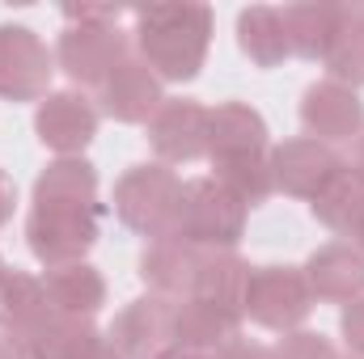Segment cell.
Masks as SVG:
<instances>
[{"mask_svg":"<svg viewBox=\"0 0 364 359\" xmlns=\"http://www.w3.org/2000/svg\"><path fill=\"white\" fill-rule=\"evenodd\" d=\"M136 17V55L161 81H195L208 47H212V9L182 0V4H144L132 9Z\"/></svg>","mask_w":364,"mask_h":359,"instance_id":"obj_1","label":"cell"},{"mask_svg":"<svg viewBox=\"0 0 364 359\" xmlns=\"http://www.w3.org/2000/svg\"><path fill=\"white\" fill-rule=\"evenodd\" d=\"M119 4H68L64 34L55 43V64L73 89H102V81L132 55L127 30L119 26Z\"/></svg>","mask_w":364,"mask_h":359,"instance_id":"obj_2","label":"cell"},{"mask_svg":"<svg viewBox=\"0 0 364 359\" xmlns=\"http://www.w3.org/2000/svg\"><path fill=\"white\" fill-rule=\"evenodd\" d=\"M246 220H250V211L208 174V178L182 182L170 233H178L182 241L199 245L203 254H233L237 241L246 237Z\"/></svg>","mask_w":364,"mask_h":359,"instance_id":"obj_3","label":"cell"},{"mask_svg":"<svg viewBox=\"0 0 364 359\" xmlns=\"http://www.w3.org/2000/svg\"><path fill=\"white\" fill-rule=\"evenodd\" d=\"M102 203H34L26 220V245L47 270L85 263L97 245V224H102Z\"/></svg>","mask_w":364,"mask_h":359,"instance_id":"obj_4","label":"cell"},{"mask_svg":"<svg viewBox=\"0 0 364 359\" xmlns=\"http://www.w3.org/2000/svg\"><path fill=\"white\" fill-rule=\"evenodd\" d=\"M178 194H182V178L170 165H161V161H140V165H132L123 178L114 182V216H119L132 233H140V237L149 241V237L170 233Z\"/></svg>","mask_w":364,"mask_h":359,"instance_id":"obj_5","label":"cell"},{"mask_svg":"<svg viewBox=\"0 0 364 359\" xmlns=\"http://www.w3.org/2000/svg\"><path fill=\"white\" fill-rule=\"evenodd\" d=\"M242 313L272 330V334H292L309 321L314 313V292L305 283L301 267H284V263H267V267L250 270V283H246V300H242Z\"/></svg>","mask_w":364,"mask_h":359,"instance_id":"obj_6","label":"cell"},{"mask_svg":"<svg viewBox=\"0 0 364 359\" xmlns=\"http://www.w3.org/2000/svg\"><path fill=\"white\" fill-rule=\"evenodd\" d=\"M55 55L47 43L21 26V21H0V97L4 101H43L51 89Z\"/></svg>","mask_w":364,"mask_h":359,"instance_id":"obj_7","label":"cell"},{"mask_svg":"<svg viewBox=\"0 0 364 359\" xmlns=\"http://www.w3.org/2000/svg\"><path fill=\"white\" fill-rule=\"evenodd\" d=\"M97 123H102V110L93 97H85V89L47 93L34 110V136L55 157H81L97 136Z\"/></svg>","mask_w":364,"mask_h":359,"instance_id":"obj_8","label":"cell"},{"mask_svg":"<svg viewBox=\"0 0 364 359\" xmlns=\"http://www.w3.org/2000/svg\"><path fill=\"white\" fill-rule=\"evenodd\" d=\"M144 127H149V148L170 170L208 157V106L195 97H166Z\"/></svg>","mask_w":364,"mask_h":359,"instance_id":"obj_9","label":"cell"},{"mask_svg":"<svg viewBox=\"0 0 364 359\" xmlns=\"http://www.w3.org/2000/svg\"><path fill=\"white\" fill-rule=\"evenodd\" d=\"M170 338H174V300L153 292L127 300L106 330V343L123 359H153L170 347Z\"/></svg>","mask_w":364,"mask_h":359,"instance_id":"obj_10","label":"cell"},{"mask_svg":"<svg viewBox=\"0 0 364 359\" xmlns=\"http://www.w3.org/2000/svg\"><path fill=\"white\" fill-rule=\"evenodd\" d=\"M301 123L305 136L318 144H352L364 131V101L356 89L339 81H314L301 93Z\"/></svg>","mask_w":364,"mask_h":359,"instance_id":"obj_11","label":"cell"},{"mask_svg":"<svg viewBox=\"0 0 364 359\" xmlns=\"http://www.w3.org/2000/svg\"><path fill=\"white\" fill-rule=\"evenodd\" d=\"M208 263V254L191 241H182L178 233H161V237H149L144 250H140V263L136 275L140 283L153 292V296H166V300H182L195 292V279Z\"/></svg>","mask_w":364,"mask_h":359,"instance_id":"obj_12","label":"cell"},{"mask_svg":"<svg viewBox=\"0 0 364 359\" xmlns=\"http://www.w3.org/2000/svg\"><path fill=\"white\" fill-rule=\"evenodd\" d=\"M343 170V157L331 148V144H318L309 136H296V140H284L272 148V178L275 190L288 194V199H318V190Z\"/></svg>","mask_w":364,"mask_h":359,"instance_id":"obj_13","label":"cell"},{"mask_svg":"<svg viewBox=\"0 0 364 359\" xmlns=\"http://www.w3.org/2000/svg\"><path fill=\"white\" fill-rule=\"evenodd\" d=\"M166 101V81L132 51L97 89V110L114 123H149Z\"/></svg>","mask_w":364,"mask_h":359,"instance_id":"obj_14","label":"cell"},{"mask_svg":"<svg viewBox=\"0 0 364 359\" xmlns=\"http://www.w3.org/2000/svg\"><path fill=\"white\" fill-rule=\"evenodd\" d=\"M301 275L314 292V304H352L364 292V254L356 241H326L305 258Z\"/></svg>","mask_w":364,"mask_h":359,"instance_id":"obj_15","label":"cell"},{"mask_svg":"<svg viewBox=\"0 0 364 359\" xmlns=\"http://www.w3.org/2000/svg\"><path fill=\"white\" fill-rule=\"evenodd\" d=\"M55 317L43 275H26V270H4L0 275V334L34 343L43 334V326Z\"/></svg>","mask_w":364,"mask_h":359,"instance_id":"obj_16","label":"cell"},{"mask_svg":"<svg viewBox=\"0 0 364 359\" xmlns=\"http://www.w3.org/2000/svg\"><path fill=\"white\" fill-rule=\"evenodd\" d=\"M242 313H233V309H220V304H212V300H203V296H182L174 300V347H186V351H203V355H212V351H220L225 343H233V338H242Z\"/></svg>","mask_w":364,"mask_h":359,"instance_id":"obj_17","label":"cell"},{"mask_svg":"<svg viewBox=\"0 0 364 359\" xmlns=\"http://www.w3.org/2000/svg\"><path fill=\"white\" fill-rule=\"evenodd\" d=\"M263 148H267V118L250 101H220L208 110V161Z\"/></svg>","mask_w":364,"mask_h":359,"instance_id":"obj_18","label":"cell"},{"mask_svg":"<svg viewBox=\"0 0 364 359\" xmlns=\"http://www.w3.org/2000/svg\"><path fill=\"white\" fill-rule=\"evenodd\" d=\"M309 211H314V220H318L326 233H335L339 241L356 237L360 224H364V174H356V170L343 161V170L318 190V199L309 203Z\"/></svg>","mask_w":364,"mask_h":359,"instance_id":"obj_19","label":"cell"},{"mask_svg":"<svg viewBox=\"0 0 364 359\" xmlns=\"http://www.w3.org/2000/svg\"><path fill=\"white\" fill-rule=\"evenodd\" d=\"M237 47L255 68H279L292 55V38H288V21L284 9L272 4H250L237 13Z\"/></svg>","mask_w":364,"mask_h":359,"instance_id":"obj_20","label":"cell"},{"mask_svg":"<svg viewBox=\"0 0 364 359\" xmlns=\"http://www.w3.org/2000/svg\"><path fill=\"white\" fill-rule=\"evenodd\" d=\"M43 287H47L51 309L64 317H90L93 321V313H102V304H106V279L90 263L43 270Z\"/></svg>","mask_w":364,"mask_h":359,"instance_id":"obj_21","label":"cell"},{"mask_svg":"<svg viewBox=\"0 0 364 359\" xmlns=\"http://www.w3.org/2000/svg\"><path fill=\"white\" fill-rule=\"evenodd\" d=\"M284 21H288V38H292V55L309 60V64H322L326 60V47L343 21V4H326V0H301V4H288L284 9Z\"/></svg>","mask_w":364,"mask_h":359,"instance_id":"obj_22","label":"cell"},{"mask_svg":"<svg viewBox=\"0 0 364 359\" xmlns=\"http://www.w3.org/2000/svg\"><path fill=\"white\" fill-rule=\"evenodd\" d=\"M212 178L220 182L246 211H255V207H263L275 194L272 148H263V153H242V157H220V161H212Z\"/></svg>","mask_w":364,"mask_h":359,"instance_id":"obj_23","label":"cell"},{"mask_svg":"<svg viewBox=\"0 0 364 359\" xmlns=\"http://www.w3.org/2000/svg\"><path fill=\"white\" fill-rule=\"evenodd\" d=\"M34 203H97V170L85 157H55L34 178Z\"/></svg>","mask_w":364,"mask_h":359,"instance_id":"obj_24","label":"cell"},{"mask_svg":"<svg viewBox=\"0 0 364 359\" xmlns=\"http://www.w3.org/2000/svg\"><path fill=\"white\" fill-rule=\"evenodd\" d=\"M250 270L255 267H250L246 258H237V250H233V254H208V263H203V270H199L191 296H203V300H212V304H220V309L242 313ZM242 317H246V313H242Z\"/></svg>","mask_w":364,"mask_h":359,"instance_id":"obj_25","label":"cell"},{"mask_svg":"<svg viewBox=\"0 0 364 359\" xmlns=\"http://www.w3.org/2000/svg\"><path fill=\"white\" fill-rule=\"evenodd\" d=\"M326 81H339L348 89L364 85V9H343V21L326 47Z\"/></svg>","mask_w":364,"mask_h":359,"instance_id":"obj_26","label":"cell"},{"mask_svg":"<svg viewBox=\"0 0 364 359\" xmlns=\"http://www.w3.org/2000/svg\"><path fill=\"white\" fill-rule=\"evenodd\" d=\"M97 343H106V334L93 326L90 317H64V313H55L30 347L38 351V359H85Z\"/></svg>","mask_w":364,"mask_h":359,"instance_id":"obj_27","label":"cell"},{"mask_svg":"<svg viewBox=\"0 0 364 359\" xmlns=\"http://www.w3.org/2000/svg\"><path fill=\"white\" fill-rule=\"evenodd\" d=\"M267 359H339V347L326 338V334H314V330H292V334H279Z\"/></svg>","mask_w":364,"mask_h":359,"instance_id":"obj_28","label":"cell"},{"mask_svg":"<svg viewBox=\"0 0 364 359\" xmlns=\"http://www.w3.org/2000/svg\"><path fill=\"white\" fill-rule=\"evenodd\" d=\"M339 330H343V343H348V351H352L356 359H364V292L352 300V304H343Z\"/></svg>","mask_w":364,"mask_h":359,"instance_id":"obj_29","label":"cell"},{"mask_svg":"<svg viewBox=\"0 0 364 359\" xmlns=\"http://www.w3.org/2000/svg\"><path fill=\"white\" fill-rule=\"evenodd\" d=\"M208 359H267V347H259V343H250V338H233V343H225L220 351H212Z\"/></svg>","mask_w":364,"mask_h":359,"instance_id":"obj_30","label":"cell"},{"mask_svg":"<svg viewBox=\"0 0 364 359\" xmlns=\"http://www.w3.org/2000/svg\"><path fill=\"white\" fill-rule=\"evenodd\" d=\"M13 207H17V182L0 170V228L13 220Z\"/></svg>","mask_w":364,"mask_h":359,"instance_id":"obj_31","label":"cell"},{"mask_svg":"<svg viewBox=\"0 0 364 359\" xmlns=\"http://www.w3.org/2000/svg\"><path fill=\"white\" fill-rule=\"evenodd\" d=\"M0 359H38V351H34L30 343H21V338L0 334Z\"/></svg>","mask_w":364,"mask_h":359,"instance_id":"obj_32","label":"cell"},{"mask_svg":"<svg viewBox=\"0 0 364 359\" xmlns=\"http://www.w3.org/2000/svg\"><path fill=\"white\" fill-rule=\"evenodd\" d=\"M153 359H208V355H203V351H186V347H174V343H170L166 351H157Z\"/></svg>","mask_w":364,"mask_h":359,"instance_id":"obj_33","label":"cell"},{"mask_svg":"<svg viewBox=\"0 0 364 359\" xmlns=\"http://www.w3.org/2000/svg\"><path fill=\"white\" fill-rule=\"evenodd\" d=\"M348 165H352L356 174H364V131L352 140V157H348Z\"/></svg>","mask_w":364,"mask_h":359,"instance_id":"obj_34","label":"cell"},{"mask_svg":"<svg viewBox=\"0 0 364 359\" xmlns=\"http://www.w3.org/2000/svg\"><path fill=\"white\" fill-rule=\"evenodd\" d=\"M85 359H123V355H119V351H114L110 343H97V347H93V351H90Z\"/></svg>","mask_w":364,"mask_h":359,"instance_id":"obj_35","label":"cell"},{"mask_svg":"<svg viewBox=\"0 0 364 359\" xmlns=\"http://www.w3.org/2000/svg\"><path fill=\"white\" fill-rule=\"evenodd\" d=\"M356 245H360V254H364V224H360V233H356Z\"/></svg>","mask_w":364,"mask_h":359,"instance_id":"obj_36","label":"cell"},{"mask_svg":"<svg viewBox=\"0 0 364 359\" xmlns=\"http://www.w3.org/2000/svg\"><path fill=\"white\" fill-rule=\"evenodd\" d=\"M4 270H9V267H4V258H0V275H4Z\"/></svg>","mask_w":364,"mask_h":359,"instance_id":"obj_37","label":"cell"}]
</instances>
